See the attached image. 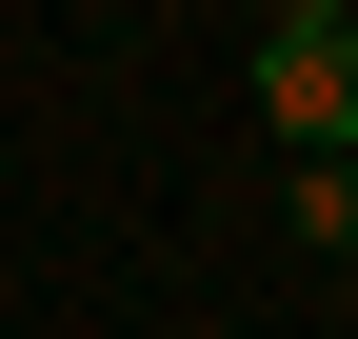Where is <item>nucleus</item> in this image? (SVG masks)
Segmentation results:
<instances>
[{
  "label": "nucleus",
  "instance_id": "nucleus-1",
  "mask_svg": "<svg viewBox=\"0 0 358 339\" xmlns=\"http://www.w3.org/2000/svg\"><path fill=\"white\" fill-rule=\"evenodd\" d=\"M259 120H279L299 160H358V0H299V20H259Z\"/></svg>",
  "mask_w": 358,
  "mask_h": 339
},
{
  "label": "nucleus",
  "instance_id": "nucleus-2",
  "mask_svg": "<svg viewBox=\"0 0 358 339\" xmlns=\"http://www.w3.org/2000/svg\"><path fill=\"white\" fill-rule=\"evenodd\" d=\"M299 240H358V160H299Z\"/></svg>",
  "mask_w": 358,
  "mask_h": 339
}]
</instances>
